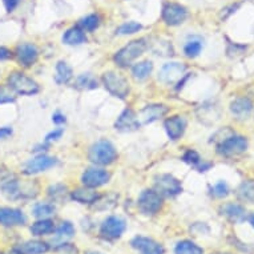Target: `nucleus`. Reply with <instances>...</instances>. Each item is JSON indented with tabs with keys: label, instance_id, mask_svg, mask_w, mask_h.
Listing matches in <instances>:
<instances>
[{
	"label": "nucleus",
	"instance_id": "1",
	"mask_svg": "<svg viewBox=\"0 0 254 254\" xmlns=\"http://www.w3.org/2000/svg\"><path fill=\"white\" fill-rule=\"evenodd\" d=\"M146 48H148V43H146L145 39L132 40L127 46L123 47L120 51H117L113 60L119 67H128L138 56H141L145 52Z\"/></svg>",
	"mask_w": 254,
	"mask_h": 254
},
{
	"label": "nucleus",
	"instance_id": "2",
	"mask_svg": "<svg viewBox=\"0 0 254 254\" xmlns=\"http://www.w3.org/2000/svg\"><path fill=\"white\" fill-rule=\"evenodd\" d=\"M88 158L91 160V163L97 165H109L117 158V152L112 142L108 140H100L91 146Z\"/></svg>",
	"mask_w": 254,
	"mask_h": 254
},
{
	"label": "nucleus",
	"instance_id": "3",
	"mask_svg": "<svg viewBox=\"0 0 254 254\" xmlns=\"http://www.w3.org/2000/svg\"><path fill=\"white\" fill-rule=\"evenodd\" d=\"M8 85L12 91H15L19 95H24V96L36 95L40 89L39 84L35 80L25 76L21 72H12L8 76Z\"/></svg>",
	"mask_w": 254,
	"mask_h": 254
},
{
	"label": "nucleus",
	"instance_id": "4",
	"mask_svg": "<svg viewBox=\"0 0 254 254\" xmlns=\"http://www.w3.org/2000/svg\"><path fill=\"white\" fill-rule=\"evenodd\" d=\"M103 83H104V87L108 89L109 93H112L113 96L124 99L129 93L128 80L120 73H116L113 71L105 72L103 75Z\"/></svg>",
	"mask_w": 254,
	"mask_h": 254
},
{
	"label": "nucleus",
	"instance_id": "5",
	"mask_svg": "<svg viewBox=\"0 0 254 254\" xmlns=\"http://www.w3.org/2000/svg\"><path fill=\"white\" fill-rule=\"evenodd\" d=\"M161 17L165 24L176 27V25L183 24L184 21L188 19V9L184 5L175 3V1H169L165 3L161 11Z\"/></svg>",
	"mask_w": 254,
	"mask_h": 254
},
{
	"label": "nucleus",
	"instance_id": "6",
	"mask_svg": "<svg viewBox=\"0 0 254 254\" xmlns=\"http://www.w3.org/2000/svg\"><path fill=\"white\" fill-rule=\"evenodd\" d=\"M154 188L158 194L167 197L177 196L183 192V185L172 175H158L154 177Z\"/></svg>",
	"mask_w": 254,
	"mask_h": 254
},
{
	"label": "nucleus",
	"instance_id": "7",
	"mask_svg": "<svg viewBox=\"0 0 254 254\" xmlns=\"http://www.w3.org/2000/svg\"><path fill=\"white\" fill-rule=\"evenodd\" d=\"M248 148V140L242 136H230L222 142H220L217 145V152L221 156H225V157H233L237 154L244 153Z\"/></svg>",
	"mask_w": 254,
	"mask_h": 254
},
{
	"label": "nucleus",
	"instance_id": "8",
	"mask_svg": "<svg viewBox=\"0 0 254 254\" xmlns=\"http://www.w3.org/2000/svg\"><path fill=\"white\" fill-rule=\"evenodd\" d=\"M137 205L144 214H154L163 206V198L157 192L146 189L138 197Z\"/></svg>",
	"mask_w": 254,
	"mask_h": 254
},
{
	"label": "nucleus",
	"instance_id": "9",
	"mask_svg": "<svg viewBox=\"0 0 254 254\" xmlns=\"http://www.w3.org/2000/svg\"><path fill=\"white\" fill-rule=\"evenodd\" d=\"M125 228H127V225H125V221L123 218L111 216L103 222L100 228V234L107 240H116V238L121 237Z\"/></svg>",
	"mask_w": 254,
	"mask_h": 254
},
{
	"label": "nucleus",
	"instance_id": "10",
	"mask_svg": "<svg viewBox=\"0 0 254 254\" xmlns=\"http://www.w3.org/2000/svg\"><path fill=\"white\" fill-rule=\"evenodd\" d=\"M185 71L187 67L183 63H168L158 72V80L165 84H173L183 77Z\"/></svg>",
	"mask_w": 254,
	"mask_h": 254
},
{
	"label": "nucleus",
	"instance_id": "11",
	"mask_svg": "<svg viewBox=\"0 0 254 254\" xmlns=\"http://www.w3.org/2000/svg\"><path fill=\"white\" fill-rule=\"evenodd\" d=\"M109 179H111V175L104 169L91 168V169H87L84 172L81 181L88 188H99L108 183Z\"/></svg>",
	"mask_w": 254,
	"mask_h": 254
},
{
	"label": "nucleus",
	"instance_id": "12",
	"mask_svg": "<svg viewBox=\"0 0 254 254\" xmlns=\"http://www.w3.org/2000/svg\"><path fill=\"white\" fill-rule=\"evenodd\" d=\"M140 127L141 124L133 109H125L115 124V128L120 132H133V130H137Z\"/></svg>",
	"mask_w": 254,
	"mask_h": 254
},
{
	"label": "nucleus",
	"instance_id": "13",
	"mask_svg": "<svg viewBox=\"0 0 254 254\" xmlns=\"http://www.w3.org/2000/svg\"><path fill=\"white\" fill-rule=\"evenodd\" d=\"M130 245L141 254H164V252H165L161 244L153 241L152 238L142 237V236L134 237L130 242Z\"/></svg>",
	"mask_w": 254,
	"mask_h": 254
},
{
	"label": "nucleus",
	"instance_id": "14",
	"mask_svg": "<svg viewBox=\"0 0 254 254\" xmlns=\"http://www.w3.org/2000/svg\"><path fill=\"white\" fill-rule=\"evenodd\" d=\"M56 164H58L56 158L42 154V156L32 158L31 161L27 163L24 168V173L25 175H36V173H40V172H44L47 169H50V168L55 167Z\"/></svg>",
	"mask_w": 254,
	"mask_h": 254
},
{
	"label": "nucleus",
	"instance_id": "15",
	"mask_svg": "<svg viewBox=\"0 0 254 254\" xmlns=\"http://www.w3.org/2000/svg\"><path fill=\"white\" fill-rule=\"evenodd\" d=\"M168 112H169V108L164 104L146 105L145 108L141 109V112L138 113V121L140 124H149L164 117Z\"/></svg>",
	"mask_w": 254,
	"mask_h": 254
},
{
	"label": "nucleus",
	"instance_id": "16",
	"mask_svg": "<svg viewBox=\"0 0 254 254\" xmlns=\"http://www.w3.org/2000/svg\"><path fill=\"white\" fill-rule=\"evenodd\" d=\"M16 58L20 65H23V67H31V65H34L39 58L38 48L34 44L24 43V44L17 47Z\"/></svg>",
	"mask_w": 254,
	"mask_h": 254
},
{
	"label": "nucleus",
	"instance_id": "17",
	"mask_svg": "<svg viewBox=\"0 0 254 254\" xmlns=\"http://www.w3.org/2000/svg\"><path fill=\"white\" fill-rule=\"evenodd\" d=\"M165 130H167L168 136L171 137V140H179L183 137L185 128H187V120L183 116H173L169 117L164 123Z\"/></svg>",
	"mask_w": 254,
	"mask_h": 254
},
{
	"label": "nucleus",
	"instance_id": "18",
	"mask_svg": "<svg viewBox=\"0 0 254 254\" xmlns=\"http://www.w3.org/2000/svg\"><path fill=\"white\" fill-rule=\"evenodd\" d=\"M25 216L21 210L13 208H0V224L4 226L24 225Z\"/></svg>",
	"mask_w": 254,
	"mask_h": 254
},
{
	"label": "nucleus",
	"instance_id": "19",
	"mask_svg": "<svg viewBox=\"0 0 254 254\" xmlns=\"http://www.w3.org/2000/svg\"><path fill=\"white\" fill-rule=\"evenodd\" d=\"M99 193L93 190V188H79L71 193L72 200L77 201L80 204H93L99 200Z\"/></svg>",
	"mask_w": 254,
	"mask_h": 254
},
{
	"label": "nucleus",
	"instance_id": "20",
	"mask_svg": "<svg viewBox=\"0 0 254 254\" xmlns=\"http://www.w3.org/2000/svg\"><path fill=\"white\" fill-rule=\"evenodd\" d=\"M63 42L68 44V46H79L83 43L87 42V36L84 29H81L79 25L68 28L64 35H63Z\"/></svg>",
	"mask_w": 254,
	"mask_h": 254
},
{
	"label": "nucleus",
	"instance_id": "21",
	"mask_svg": "<svg viewBox=\"0 0 254 254\" xmlns=\"http://www.w3.org/2000/svg\"><path fill=\"white\" fill-rule=\"evenodd\" d=\"M17 254H44L50 250V246L43 241H27L15 249Z\"/></svg>",
	"mask_w": 254,
	"mask_h": 254
},
{
	"label": "nucleus",
	"instance_id": "22",
	"mask_svg": "<svg viewBox=\"0 0 254 254\" xmlns=\"http://www.w3.org/2000/svg\"><path fill=\"white\" fill-rule=\"evenodd\" d=\"M222 214H225L232 222H242L246 218V210L238 204H226L222 208Z\"/></svg>",
	"mask_w": 254,
	"mask_h": 254
},
{
	"label": "nucleus",
	"instance_id": "23",
	"mask_svg": "<svg viewBox=\"0 0 254 254\" xmlns=\"http://www.w3.org/2000/svg\"><path fill=\"white\" fill-rule=\"evenodd\" d=\"M230 111L236 116L245 117L253 111V103L248 97H241V99H237L230 104Z\"/></svg>",
	"mask_w": 254,
	"mask_h": 254
},
{
	"label": "nucleus",
	"instance_id": "24",
	"mask_svg": "<svg viewBox=\"0 0 254 254\" xmlns=\"http://www.w3.org/2000/svg\"><path fill=\"white\" fill-rule=\"evenodd\" d=\"M55 230L54 222L47 218H43L40 221H36L34 225L31 226V233L39 237V236H47V234L52 233Z\"/></svg>",
	"mask_w": 254,
	"mask_h": 254
},
{
	"label": "nucleus",
	"instance_id": "25",
	"mask_svg": "<svg viewBox=\"0 0 254 254\" xmlns=\"http://www.w3.org/2000/svg\"><path fill=\"white\" fill-rule=\"evenodd\" d=\"M237 196L241 201L254 202V180H248L238 187Z\"/></svg>",
	"mask_w": 254,
	"mask_h": 254
},
{
	"label": "nucleus",
	"instance_id": "26",
	"mask_svg": "<svg viewBox=\"0 0 254 254\" xmlns=\"http://www.w3.org/2000/svg\"><path fill=\"white\" fill-rule=\"evenodd\" d=\"M153 69V64L152 62H141L137 63L133 68H132V75L137 81H142V80H145L148 76L150 75V72Z\"/></svg>",
	"mask_w": 254,
	"mask_h": 254
},
{
	"label": "nucleus",
	"instance_id": "27",
	"mask_svg": "<svg viewBox=\"0 0 254 254\" xmlns=\"http://www.w3.org/2000/svg\"><path fill=\"white\" fill-rule=\"evenodd\" d=\"M72 79V68L65 62H59L56 64L55 80L58 84H67Z\"/></svg>",
	"mask_w": 254,
	"mask_h": 254
},
{
	"label": "nucleus",
	"instance_id": "28",
	"mask_svg": "<svg viewBox=\"0 0 254 254\" xmlns=\"http://www.w3.org/2000/svg\"><path fill=\"white\" fill-rule=\"evenodd\" d=\"M176 254H204V249L200 248L198 245H196L194 242L192 241H180L177 245H176L175 249Z\"/></svg>",
	"mask_w": 254,
	"mask_h": 254
},
{
	"label": "nucleus",
	"instance_id": "29",
	"mask_svg": "<svg viewBox=\"0 0 254 254\" xmlns=\"http://www.w3.org/2000/svg\"><path fill=\"white\" fill-rule=\"evenodd\" d=\"M202 47H204V44H202V40L200 38H192L188 40L185 47H184V52L188 58H197L200 55Z\"/></svg>",
	"mask_w": 254,
	"mask_h": 254
},
{
	"label": "nucleus",
	"instance_id": "30",
	"mask_svg": "<svg viewBox=\"0 0 254 254\" xmlns=\"http://www.w3.org/2000/svg\"><path fill=\"white\" fill-rule=\"evenodd\" d=\"M99 25H100V17L96 13H91V15L83 17L79 23L80 28L88 31V32H93L95 29L99 28Z\"/></svg>",
	"mask_w": 254,
	"mask_h": 254
},
{
	"label": "nucleus",
	"instance_id": "31",
	"mask_svg": "<svg viewBox=\"0 0 254 254\" xmlns=\"http://www.w3.org/2000/svg\"><path fill=\"white\" fill-rule=\"evenodd\" d=\"M76 87L80 89H95L97 88V80L92 73H83L76 80Z\"/></svg>",
	"mask_w": 254,
	"mask_h": 254
},
{
	"label": "nucleus",
	"instance_id": "32",
	"mask_svg": "<svg viewBox=\"0 0 254 254\" xmlns=\"http://www.w3.org/2000/svg\"><path fill=\"white\" fill-rule=\"evenodd\" d=\"M142 25L137 21H127L116 29V35H132L141 31Z\"/></svg>",
	"mask_w": 254,
	"mask_h": 254
},
{
	"label": "nucleus",
	"instance_id": "33",
	"mask_svg": "<svg viewBox=\"0 0 254 254\" xmlns=\"http://www.w3.org/2000/svg\"><path fill=\"white\" fill-rule=\"evenodd\" d=\"M55 213V206L51 204H38L34 208V216L43 220L47 217L52 216Z\"/></svg>",
	"mask_w": 254,
	"mask_h": 254
},
{
	"label": "nucleus",
	"instance_id": "34",
	"mask_svg": "<svg viewBox=\"0 0 254 254\" xmlns=\"http://www.w3.org/2000/svg\"><path fill=\"white\" fill-rule=\"evenodd\" d=\"M73 234H75V228L68 221L63 222L62 225L56 229V236H58V238H71Z\"/></svg>",
	"mask_w": 254,
	"mask_h": 254
},
{
	"label": "nucleus",
	"instance_id": "35",
	"mask_svg": "<svg viewBox=\"0 0 254 254\" xmlns=\"http://www.w3.org/2000/svg\"><path fill=\"white\" fill-rule=\"evenodd\" d=\"M48 194H50L51 198L54 200H62L67 194V187L65 185H62V184H56V185H52L48 189Z\"/></svg>",
	"mask_w": 254,
	"mask_h": 254
},
{
	"label": "nucleus",
	"instance_id": "36",
	"mask_svg": "<svg viewBox=\"0 0 254 254\" xmlns=\"http://www.w3.org/2000/svg\"><path fill=\"white\" fill-rule=\"evenodd\" d=\"M183 160L187 164H190V165H193V167H197V165L201 163L200 154L197 153L196 150H192V149L187 150V152L184 153Z\"/></svg>",
	"mask_w": 254,
	"mask_h": 254
},
{
	"label": "nucleus",
	"instance_id": "37",
	"mask_svg": "<svg viewBox=\"0 0 254 254\" xmlns=\"http://www.w3.org/2000/svg\"><path fill=\"white\" fill-rule=\"evenodd\" d=\"M16 100V97L12 93V89L7 87H0V104L5 103H13Z\"/></svg>",
	"mask_w": 254,
	"mask_h": 254
},
{
	"label": "nucleus",
	"instance_id": "38",
	"mask_svg": "<svg viewBox=\"0 0 254 254\" xmlns=\"http://www.w3.org/2000/svg\"><path fill=\"white\" fill-rule=\"evenodd\" d=\"M213 196L218 197V198H222V197H226L229 194V188L226 185L224 181H221V183L216 184L212 189Z\"/></svg>",
	"mask_w": 254,
	"mask_h": 254
},
{
	"label": "nucleus",
	"instance_id": "39",
	"mask_svg": "<svg viewBox=\"0 0 254 254\" xmlns=\"http://www.w3.org/2000/svg\"><path fill=\"white\" fill-rule=\"evenodd\" d=\"M63 132H64V130H63L62 128H59V129L52 130L51 133L47 134V137H46L47 144H48V142H51V141H55V140H59V138L62 137Z\"/></svg>",
	"mask_w": 254,
	"mask_h": 254
},
{
	"label": "nucleus",
	"instance_id": "40",
	"mask_svg": "<svg viewBox=\"0 0 254 254\" xmlns=\"http://www.w3.org/2000/svg\"><path fill=\"white\" fill-rule=\"evenodd\" d=\"M3 4H4L7 12H12L19 5V0H3Z\"/></svg>",
	"mask_w": 254,
	"mask_h": 254
},
{
	"label": "nucleus",
	"instance_id": "41",
	"mask_svg": "<svg viewBox=\"0 0 254 254\" xmlns=\"http://www.w3.org/2000/svg\"><path fill=\"white\" fill-rule=\"evenodd\" d=\"M11 58H12V52L5 47H0V62L9 60Z\"/></svg>",
	"mask_w": 254,
	"mask_h": 254
},
{
	"label": "nucleus",
	"instance_id": "42",
	"mask_svg": "<svg viewBox=\"0 0 254 254\" xmlns=\"http://www.w3.org/2000/svg\"><path fill=\"white\" fill-rule=\"evenodd\" d=\"M240 8V4H232L230 7H228V8H224V11H229V12H222V17L224 19H226V17L229 16V15H232L233 12H236V9Z\"/></svg>",
	"mask_w": 254,
	"mask_h": 254
},
{
	"label": "nucleus",
	"instance_id": "43",
	"mask_svg": "<svg viewBox=\"0 0 254 254\" xmlns=\"http://www.w3.org/2000/svg\"><path fill=\"white\" fill-rule=\"evenodd\" d=\"M12 134V128L9 127H3L0 128V138H7Z\"/></svg>",
	"mask_w": 254,
	"mask_h": 254
},
{
	"label": "nucleus",
	"instance_id": "44",
	"mask_svg": "<svg viewBox=\"0 0 254 254\" xmlns=\"http://www.w3.org/2000/svg\"><path fill=\"white\" fill-rule=\"evenodd\" d=\"M52 121H54L55 124H63V123H65V117H64V115H62V113H55L54 116H52Z\"/></svg>",
	"mask_w": 254,
	"mask_h": 254
},
{
	"label": "nucleus",
	"instance_id": "45",
	"mask_svg": "<svg viewBox=\"0 0 254 254\" xmlns=\"http://www.w3.org/2000/svg\"><path fill=\"white\" fill-rule=\"evenodd\" d=\"M249 221H250V224H252V226L254 228V214H252V216L249 217Z\"/></svg>",
	"mask_w": 254,
	"mask_h": 254
},
{
	"label": "nucleus",
	"instance_id": "46",
	"mask_svg": "<svg viewBox=\"0 0 254 254\" xmlns=\"http://www.w3.org/2000/svg\"><path fill=\"white\" fill-rule=\"evenodd\" d=\"M87 254H99V253H87Z\"/></svg>",
	"mask_w": 254,
	"mask_h": 254
}]
</instances>
